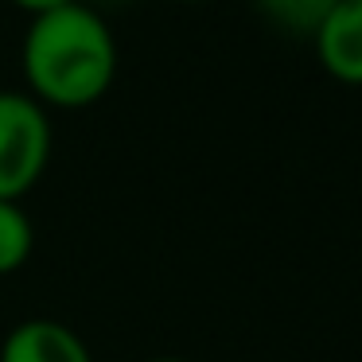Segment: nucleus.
Wrapping results in <instances>:
<instances>
[{
    "instance_id": "nucleus-1",
    "label": "nucleus",
    "mask_w": 362,
    "mask_h": 362,
    "mask_svg": "<svg viewBox=\"0 0 362 362\" xmlns=\"http://www.w3.org/2000/svg\"><path fill=\"white\" fill-rule=\"evenodd\" d=\"M24 94L43 110H86L117 78V40L86 0L32 16L20 47Z\"/></svg>"
},
{
    "instance_id": "nucleus-2",
    "label": "nucleus",
    "mask_w": 362,
    "mask_h": 362,
    "mask_svg": "<svg viewBox=\"0 0 362 362\" xmlns=\"http://www.w3.org/2000/svg\"><path fill=\"white\" fill-rule=\"evenodd\" d=\"M51 160V117L24 90H0V199L20 203Z\"/></svg>"
},
{
    "instance_id": "nucleus-3",
    "label": "nucleus",
    "mask_w": 362,
    "mask_h": 362,
    "mask_svg": "<svg viewBox=\"0 0 362 362\" xmlns=\"http://www.w3.org/2000/svg\"><path fill=\"white\" fill-rule=\"evenodd\" d=\"M320 66L343 86H362V0H335L312 35Z\"/></svg>"
},
{
    "instance_id": "nucleus-4",
    "label": "nucleus",
    "mask_w": 362,
    "mask_h": 362,
    "mask_svg": "<svg viewBox=\"0 0 362 362\" xmlns=\"http://www.w3.org/2000/svg\"><path fill=\"white\" fill-rule=\"evenodd\" d=\"M0 362H94V354L71 323L24 320L4 335Z\"/></svg>"
},
{
    "instance_id": "nucleus-5",
    "label": "nucleus",
    "mask_w": 362,
    "mask_h": 362,
    "mask_svg": "<svg viewBox=\"0 0 362 362\" xmlns=\"http://www.w3.org/2000/svg\"><path fill=\"white\" fill-rule=\"evenodd\" d=\"M35 250V226L32 214L20 203L0 199V276H12L28 265Z\"/></svg>"
},
{
    "instance_id": "nucleus-6",
    "label": "nucleus",
    "mask_w": 362,
    "mask_h": 362,
    "mask_svg": "<svg viewBox=\"0 0 362 362\" xmlns=\"http://www.w3.org/2000/svg\"><path fill=\"white\" fill-rule=\"evenodd\" d=\"M253 8L284 35H296V40H312L315 28L323 24L335 0H253Z\"/></svg>"
},
{
    "instance_id": "nucleus-7",
    "label": "nucleus",
    "mask_w": 362,
    "mask_h": 362,
    "mask_svg": "<svg viewBox=\"0 0 362 362\" xmlns=\"http://www.w3.org/2000/svg\"><path fill=\"white\" fill-rule=\"evenodd\" d=\"M20 12L28 16H40V12H51V8H63V4H74V0H12Z\"/></svg>"
},
{
    "instance_id": "nucleus-8",
    "label": "nucleus",
    "mask_w": 362,
    "mask_h": 362,
    "mask_svg": "<svg viewBox=\"0 0 362 362\" xmlns=\"http://www.w3.org/2000/svg\"><path fill=\"white\" fill-rule=\"evenodd\" d=\"M180 4H211V0H180Z\"/></svg>"
},
{
    "instance_id": "nucleus-9",
    "label": "nucleus",
    "mask_w": 362,
    "mask_h": 362,
    "mask_svg": "<svg viewBox=\"0 0 362 362\" xmlns=\"http://www.w3.org/2000/svg\"><path fill=\"white\" fill-rule=\"evenodd\" d=\"M148 362H183V358H148Z\"/></svg>"
}]
</instances>
